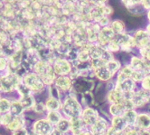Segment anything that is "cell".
Returning a JSON list of instances; mask_svg holds the SVG:
<instances>
[{"mask_svg":"<svg viewBox=\"0 0 150 135\" xmlns=\"http://www.w3.org/2000/svg\"><path fill=\"white\" fill-rule=\"evenodd\" d=\"M83 106L78 99V95L71 90L69 93L65 94L64 98L62 100L61 112L63 117L72 119L80 118Z\"/></svg>","mask_w":150,"mask_h":135,"instance_id":"obj_1","label":"cell"},{"mask_svg":"<svg viewBox=\"0 0 150 135\" xmlns=\"http://www.w3.org/2000/svg\"><path fill=\"white\" fill-rule=\"evenodd\" d=\"M33 71L35 72L41 78V80L46 84V86L54 84V80L57 76L54 74L52 64L43 60H40L37 63H35Z\"/></svg>","mask_w":150,"mask_h":135,"instance_id":"obj_2","label":"cell"},{"mask_svg":"<svg viewBox=\"0 0 150 135\" xmlns=\"http://www.w3.org/2000/svg\"><path fill=\"white\" fill-rule=\"evenodd\" d=\"M21 82V77L15 72H8L0 75V93L2 95H9L15 93L18 85Z\"/></svg>","mask_w":150,"mask_h":135,"instance_id":"obj_3","label":"cell"},{"mask_svg":"<svg viewBox=\"0 0 150 135\" xmlns=\"http://www.w3.org/2000/svg\"><path fill=\"white\" fill-rule=\"evenodd\" d=\"M21 83H23L33 94H40L46 91L47 86L41 80V78L33 71L26 72L21 77Z\"/></svg>","mask_w":150,"mask_h":135,"instance_id":"obj_4","label":"cell"},{"mask_svg":"<svg viewBox=\"0 0 150 135\" xmlns=\"http://www.w3.org/2000/svg\"><path fill=\"white\" fill-rule=\"evenodd\" d=\"M54 127L45 117L36 119L29 126L32 135H49Z\"/></svg>","mask_w":150,"mask_h":135,"instance_id":"obj_5","label":"cell"},{"mask_svg":"<svg viewBox=\"0 0 150 135\" xmlns=\"http://www.w3.org/2000/svg\"><path fill=\"white\" fill-rule=\"evenodd\" d=\"M131 100L136 110L146 108L150 104V91L139 86L137 90L133 93Z\"/></svg>","mask_w":150,"mask_h":135,"instance_id":"obj_6","label":"cell"},{"mask_svg":"<svg viewBox=\"0 0 150 135\" xmlns=\"http://www.w3.org/2000/svg\"><path fill=\"white\" fill-rule=\"evenodd\" d=\"M52 67L54 74L58 76H69L73 70V64L68 59L57 58L52 62Z\"/></svg>","mask_w":150,"mask_h":135,"instance_id":"obj_7","label":"cell"},{"mask_svg":"<svg viewBox=\"0 0 150 135\" xmlns=\"http://www.w3.org/2000/svg\"><path fill=\"white\" fill-rule=\"evenodd\" d=\"M110 127V119L101 114L98 119L89 127V130L92 135H106Z\"/></svg>","mask_w":150,"mask_h":135,"instance_id":"obj_8","label":"cell"},{"mask_svg":"<svg viewBox=\"0 0 150 135\" xmlns=\"http://www.w3.org/2000/svg\"><path fill=\"white\" fill-rule=\"evenodd\" d=\"M100 115H101L100 112L98 109H96L95 107L85 106L83 109V112L81 114V119L84 122V124L88 127H90L93 124L96 123V121L98 119Z\"/></svg>","mask_w":150,"mask_h":135,"instance_id":"obj_9","label":"cell"},{"mask_svg":"<svg viewBox=\"0 0 150 135\" xmlns=\"http://www.w3.org/2000/svg\"><path fill=\"white\" fill-rule=\"evenodd\" d=\"M74 80L69 76H56L54 84L63 94L69 93L73 88Z\"/></svg>","mask_w":150,"mask_h":135,"instance_id":"obj_10","label":"cell"},{"mask_svg":"<svg viewBox=\"0 0 150 135\" xmlns=\"http://www.w3.org/2000/svg\"><path fill=\"white\" fill-rule=\"evenodd\" d=\"M137 50L147 47L150 42V35L146 29H138L132 33Z\"/></svg>","mask_w":150,"mask_h":135,"instance_id":"obj_11","label":"cell"},{"mask_svg":"<svg viewBox=\"0 0 150 135\" xmlns=\"http://www.w3.org/2000/svg\"><path fill=\"white\" fill-rule=\"evenodd\" d=\"M138 87L139 84L135 83L132 78H127L120 83H116V89H118L124 94L134 93Z\"/></svg>","mask_w":150,"mask_h":135,"instance_id":"obj_12","label":"cell"},{"mask_svg":"<svg viewBox=\"0 0 150 135\" xmlns=\"http://www.w3.org/2000/svg\"><path fill=\"white\" fill-rule=\"evenodd\" d=\"M26 126H30V125L28 124L25 116L21 115V116H14L12 120L10 122V124H8L4 128L11 134V133H12V132H14V131L21 128V127H26Z\"/></svg>","mask_w":150,"mask_h":135,"instance_id":"obj_13","label":"cell"},{"mask_svg":"<svg viewBox=\"0 0 150 135\" xmlns=\"http://www.w3.org/2000/svg\"><path fill=\"white\" fill-rule=\"evenodd\" d=\"M126 99L125 94L119 90L118 89H114L109 91H106L105 93V101L107 105L110 104H119L122 103Z\"/></svg>","mask_w":150,"mask_h":135,"instance_id":"obj_14","label":"cell"},{"mask_svg":"<svg viewBox=\"0 0 150 135\" xmlns=\"http://www.w3.org/2000/svg\"><path fill=\"white\" fill-rule=\"evenodd\" d=\"M134 126L139 130L150 129V112H149L148 111L138 112V115Z\"/></svg>","mask_w":150,"mask_h":135,"instance_id":"obj_15","label":"cell"},{"mask_svg":"<svg viewBox=\"0 0 150 135\" xmlns=\"http://www.w3.org/2000/svg\"><path fill=\"white\" fill-rule=\"evenodd\" d=\"M93 74H94V77L97 78L101 83H106L109 80L115 77L105 66L93 69Z\"/></svg>","mask_w":150,"mask_h":135,"instance_id":"obj_16","label":"cell"},{"mask_svg":"<svg viewBox=\"0 0 150 135\" xmlns=\"http://www.w3.org/2000/svg\"><path fill=\"white\" fill-rule=\"evenodd\" d=\"M86 129H89V127L84 124L81 117L70 119V135L78 134Z\"/></svg>","mask_w":150,"mask_h":135,"instance_id":"obj_17","label":"cell"},{"mask_svg":"<svg viewBox=\"0 0 150 135\" xmlns=\"http://www.w3.org/2000/svg\"><path fill=\"white\" fill-rule=\"evenodd\" d=\"M11 107H10V112L13 116H21L24 115L25 112V110L24 106L22 105L21 102L19 101L18 98H11Z\"/></svg>","mask_w":150,"mask_h":135,"instance_id":"obj_18","label":"cell"},{"mask_svg":"<svg viewBox=\"0 0 150 135\" xmlns=\"http://www.w3.org/2000/svg\"><path fill=\"white\" fill-rule=\"evenodd\" d=\"M110 127L114 130L123 132L128 126L123 116H117L110 118Z\"/></svg>","mask_w":150,"mask_h":135,"instance_id":"obj_19","label":"cell"},{"mask_svg":"<svg viewBox=\"0 0 150 135\" xmlns=\"http://www.w3.org/2000/svg\"><path fill=\"white\" fill-rule=\"evenodd\" d=\"M18 99L21 102L22 105L24 106L25 112L32 111L33 106L37 103V99H36V98H35V96L33 94H30V95H27V96L20 97V98H18Z\"/></svg>","mask_w":150,"mask_h":135,"instance_id":"obj_20","label":"cell"},{"mask_svg":"<svg viewBox=\"0 0 150 135\" xmlns=\"http://www.w3.org/2000/svg\"><path fill=\"white\" fill-rule=\"evenodd\" d=\"M45 106L47 111H61L62 107V100L52 98V97H47L45 101H44Z\"/></svg>","mask_w":150,"mask_h":135,"instance_id":"obj_21","label":"cell"},{"mask_svg":"<svg viewBox=\"0 0 150 135\" xmlns=\"http://www.w3.org/2000/svg\"><path fill=\"white\" fill-rule=\"evenodd\" d=\"M44 117L54 127L62 119L63 115L61 111H47Z\"/></svg>","mask_w":150,"mask_h":135,"instance_id":"obj_22","label":"cell"},{"mask_svg":"<svg viewBox=\"0 0 150 135\" xmlns=\"http://www.w3.org/2000/svg\"><path fill=\"white\" fill-rule=\"evenodd\" d=\"M56 129L67 135H70V119L62 117V119L54 126Z\"/></svg>","mask_w":150,"mask_h":135,"instance_id":"obj_23","label":"cell"},{"mask_svg":"<svg viewBox=\"0 0 150 135\" xmlns=\"http://www.w3.org/2000/svg\"><path fill=\"white\" fill-rule=\"evenodd\" d=\"M138 110L136 109H131V110H127L125 112V113L122 115L127 124V126H134L135 122H136V119H137V115H138Z\"/></svg>","mask_w":150,"mask_h":135,"instance_id":"obj_24","label":"cell"},{"mask_svg":"<svg viewBox=\"0 0 150 135\" xmlns=\"http://www.w3.org/2000/svg\"><path fill=\"white\" fill-rule=\"evenodd\" d=\"M105 67L109 69V71L115 76L117 75V73L120 70L121 67H122V63L120 61L117 60V59H112L109 61L106 62Z\"/></svg>","mask_w":150,"mask_h":135,"instance_id":"obj_25","label":"cell"},{"mask_svg":"<svg viewBox=\"0 0 150 135\" xmlns=\"http://www.w3.org/2000/svg\"><path fill=\"white\" fill-rule=\"evenodd\" d=\"M110 27L112 29V31L115 34H120V33L126 32V25L120 19H114V20L111 21Z\"/></svg>","mask_w":150,"mask_h":135,"instance_id":"obj_26","label":"cell"},{"mask_svg":"<svg viewBox=\"0 0 150 135\" xmlns=\"http://www.w3.org/2000/svg\"><path fill=\"white\" fill-rule=\"evenodd\" d=\"M11 101V97L2 95V97L0 98V114H4L10 112Z\"/></svg>","mask_w":150,"mask_h":135,"instance_id":"obj_27","label":"cell"},{"mask_svg":"<svg viewBox=\"0 0 150 135\" xmlns=\"http://www.w3.org/2000/svg\"><path fill=\"white\" fill-rule=\"evenodd\" d=\"M32 112H34L39 117H44L47 111L46 109V106H45V104L43 101H37V103L33 106Z\"/></svg>","mask_w":150,"mask_h":135,"instance_id":"obj_28","label":"cell"},{"mask_svg":"<svg viewBox=\"0 0 150 135\" xmlns=\"http://www.w3.org/2000/svg\"><path fill=\"white\" fill-rule=\"evenodd\" d=\"M16 95L18 98H20V97H24V96H27V95H30V94H33L32 91L23 83L20 82V83L18 85L17 89H16V91H15Z\"/></svg>","mask_w":150,"mask_h":135,"instance_id":"obj_29","label":"cell"},{"mask_svg":"<svg viewBox=\"0 0 150 135\" xmlns=\"http://www.w3.org/2000/svg\"><path fill=\"white\" fill-rule=\"evenodd\" d=\"M129 11V12L134 15V16H142L143 15L144 13H146V10L143 8V6L142 4H138V5H135L134 7H131L129 9H127Z\"/></svg>","mask_w":150,"mask_h":135,"instance_id":"obj_30","label":"cell"},{"mask_svg":"<svg viewBox=\"0 0 150 135\" xmlns=\"http://www.w3.org/2000/svg\"><path fill=\"white\" fill-rule=\"evenodd\" d=\"M13 117L14 116L10 112H6V113H4V114H1V127H4L8 124H10V122L12 120Z\"/></svg>","mask_w":150,"mask_h":135,"instance_id":"obj_31","label":"cell"},{"mask_svg":"<svg viewBox=\"0 0 150 135\" xmlns=\"http://www.w3.org/2000/svg\"><path fill=\"white\" fill-rule=\"evenodd\" d=\"M107 48V50H109L111 53L112 54H116V53H119L120 52V46L114 41V40H112L108 43V45L105 47Z\"/></svg>","mask_w":150,"mask_h":135,"instance_id":"obj_32","label":"cell"},{"mask_svg":"<svg viewBox=\"0 0 150 135\" xmlns=\"http://www.w3.org/2000/svg\"><path fill=\"white\" fill-rule=\"evenodd\" d=\"M139 86L146 90L150 91V73L147 74L144 78L142 79V81L141 82V83L139 84Z\"/></svg>","mask_w":150,"mask_h":135,"instance_id":"obj_33","label":"cell"},{"mask_svg":"<svg viewBox=\"0 0 150 135\" xmlns=\"http://www.w3.org/2000/svg\"><path fill=\"white\" fill-rule=\"evenodd\" d=\"M124 135H140V130L135 126H129L125 129Z\"/></svg>","mask_w":150,"mask_h":135,"instance_id":"obj_34","label":"cell"},{"mask_svg":"<svg viewBox=\"0 0 150 135\" xmlns=\"http://www.w3.org/2000/svg\"><path fill=\"white\" fill-rule=\"evenodd\" d=\"M30 129H29V126L21 127L12 133H11V135H30Z\"/></svg>","mask_w":150,"mask_h":135,"instance_id":"obj_35","label":"cell"},{"mask_svg":"<svg viewBox=\"0 0 150 135\" xmlns=\"http://www.w3.org/2000/svg\"><path fill=\"white\" fill-rule=\"evenodd\" d=\"M121 3L127 8H131V7H134L135 5H138V4H141L142 3V0H121Z\"/></svg>","mask_w":150,"mask_h":135,"instance_id":"obj_36","label":"cell"},{"mask_svg":"<svg viewBox=\"0 0 150 135\" xmlns=\"http://www.w3.org/2000/svg\"><path fill=\"white\" fill-rule=\"evenodd\" d=\"M105 87V90L106 91H109V90L116 89V80H115V78H112V79L109 80L108 82H106Z\"/></svg>","mask_w":150,"mask_h":135,"instance_id":"obj_37","label":"cell"},{"mask_svg":"<svg viewBox=\"0 0 150 135\" xmlns=\"http://www.w3.org/2000/svg\"><path fill=\"white\" fill-rule=\"evenodd\" d=\"M8 68V61L4 58L0 56V71H4Z\"/></svg>","mask_w":150,"mask_h":135,"instance_id":"obj_38","label":"cell"},{"mask_svg":"<svg viewBox=\"0 0 150 135\" xmlns=\"http://www.w3.org/2000/svg\"><path fill=\"white\" fill-rule=\"evenodd\" d=\"M106 135H124V131L121 132V131H117V130H114L112 129L111 127H109L108 131H107V134Z\"/></svg>","mask_w":150,"mask_h":135,"instance_id":"obj_39","label":"cell"},{"mask_svg":"<svg viewBox=\"0 0 150 135\" xmlns=\"http://www.w3.org/2000/svg\"><path fill=\"white\" fill-rule=\"evenodd\" d=\"M141 4L143 6V8H144L146 11L150 10V0H142Z\"/></svg>","mask_w":150,"mask_h":135,"instance_id":"obj_40","label":"cell"},{"mask_svg":"<svg viewBox=\"0 0 150 135\" xmlns=\"http://www.w3.org/2000/svg\"><path fill=\"white\" fill-rule=\"evenodd\" d=\"M49 135H67V134H65L62 133L61 131H59L58 129H56L55 127H54V128H53V130L51 131V133H50V134Z\"/></svg>","mask_w":150,"mask_h":135,"instance_id":"obj_41","label":"cell"},{"mask_svg":"<svg viewBox=\"0 0 150 135\" xmlns=\"http://www.w3.org/2000/svg\"><path fill=\"white\" fill-rule=\"evenodd\" d=\"M140 135H150V129L140 130Z\"/></svg>","mask_w":150,"mask_h":135,"instance_id":"obj_42","label":"cell"},{"mask_svg":"<svg viewBox=\"0 0 150 135\" xmlns=\"http://www.w3.org/2000/svg\"><path fill=\"white\" fill-rule=\"evenodd\" d=\"M76 135H92L91 134V132H90V130L89 129H86V130H84V131H83V132H81V133H79L78 134Z\"/></svg>","mask_w":150,"mask_h":135,"instance_id":"obj_43","label":"cell"},{"mask_svg":"<svg viewBox=\"0 0 150 135\" xmlns=\"http://www.w3.org/2000/svg\"><path fill=\"white\" fill-rule=\"evenodd\" d=\"M146 14H147V18H148V20H149V23H150V10L146 11Z\"/></svg>","mask_w":150,"mask_h":135,"instance_id":"obj_44","label":"cell"},{"mask_svg":"<svg viewBox=\"0 0 150 135\" xmlns=\"http://www.w3.org/2000/svg\"><path fill=\"white\" fill-rule=\"evenodd\" d=\"M145 29L148 31V33H149V35H150V23H149V24H148V25L146 26V28H145Z\"/></svg>","mask_w":150,"mask_h":135,"instance_id":"obj_45","label":"cell"},{"mask_svg":"<svg viewBox=\"0 0 150 135\" xmlns=\"http://www.w3.org/2000/svg\"><path fill=\"white\" fill-rule=\"evenodd\" d=\"M0 127H1V114H0Z\"/></svg>","mask_w":150,"mask_h":135,"instance_id":"obj_46","label":"cell"},{"mask_svg":"<svg viewBox=\"0 0 150 135\" xmlns=\"http://www.w3.org/2000/svg\"><path fill=\"white\" fill-rule=\"evenodd\" d=\"M1 97H2V94H1V93H0V98H1Z\"/></svg>","mask_w":150,"mask_h":135,"instance_id":"obj_47","label":"cell"},{"mask_svg":"<svg viewBox=\"0 0 150 135\" xmlns=\"http://www.w3.org/2000/svg\"><path fill=\"white\" fill-rule=\"evenodd\" d=\"M0 135H3V134H0Z\"/></svg>","mask_w":150,"mask_h":135,"instance_id":"obj_48","label":"cell"}]
</instances>
